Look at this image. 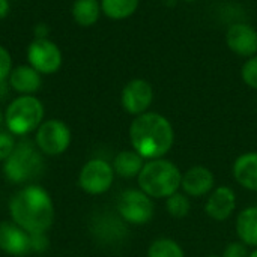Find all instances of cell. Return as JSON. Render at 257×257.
Segmentation results:
<instances>
[{"label":"cell","instance_id":"29","mask_svg":"<svg viewBox=\"0 0 257 257\" xmlns=\"http://www.w3.org/2000/svg\"><path fill=\"white\" fill-rule=\"evenodd\" d=\"M33 32H35L36 38H47V35H48V27H47L45 24L39 23V24L35 26Z\"/></svg>","mask_w":257,"mask_h":257},{"label":"cell","instance_id":"18","mask_svg":"<svg viewBox=\"0 0 257 257\" xmlns=\"http://www.w3.org/2000/svg\"><path fill=\"white\" fill-rule=\"evenodd\" d=\"M111 166H113L114 175L125 178V179H131V178H137L140 175V172L145 166V158L140 157L134 149L122 151L114 157Z\"/></svg>","mask_w":257,"mask_h":257},{"label":"cell","instance_id":"20","mask_svg":"<svg viewBox=\"0 0 257 257\" xmlns=\"http://www.w3.org/2000/svg\"><path fill=\"white\" fill-rule=\"evenodd\" d=\"M101 2L99 0H75L72 3V18L81 27L93 26L101 15Z\"/></svg>","mask_w":257,"mask_h":257},{"label":"cell","instance_id":"3","mask_svg":"<svg viewBox=\"0 0 257 257\" xmlns=\"http://www.w3.org/2000/svg\"><path fill=\"white\" fill-rule=\"evenodd\" d=\"M182 173L166 158L149 160L137 176L139 188L151 199H167L181 188Z\"/></svg>","mask_w":257,"mask_h":257},{"label":"cell","instance_id":"10","mask_svg":"<svg viewBox=\"0 0 257 257\" xmlns=\"http://www.w3.org/2000/svg\"><path fill=\"white\" fill-rule=\"evenodd\" d=\"M154 101V89L148 80L134 78L128 81L120 93V102L123 110L131 116H140L146 113Z\"/></svg>","mask_w":257,"mask_h":257},{"label":"cell","instance_id":"1","mask_svg":"<svg viewBox=\"0 0 257 257\" xmlns=\"http://www.w3.org/2000/svg\"><path fill=\"white\" fill-rule=\"evenodd\" d=\"M133 149L145 160L164 158L175 143V131L170 120L155 111L136 116L130 126Z\"/></svg>","mask_w":257,"mask_h":257},{"label":"cell","instance_id":"24","mask_svg":"<svg viewBox=\"0 0 257 257\" xmlns=\"http://www.w3.org/2000/svg\"><path fill=\"white\" fill-rule=\"evenodd\" d=\"M241 78L248 87L257 90V54L253 57H248L245 63L242 65Z\"/></svg>","mask_w":257,"mask_h":257},{"label":"cell","instance_id":"11","mask_svg":"<svg viewBox=\"0 0 257 257\" xmlns=\"http://www.w3.org/2000/svg\"><path fill=\"white\" fill-rule=\"evenodd\" d=\"M90 232L96 241L102 244H117L122 242L126 236V224L120 218V215H114L110 212H102L93 217L90 223Z\"/></svg>","mask_w":257,"mask_h":257},{"label":"cell","instance_id":"26","mask_svg":"<svg viewBox=\"0 0 257 257\" xmlns=\"http://www.w3.org/2000/svg\"><path fill=\"white\" fill-rule=\"evenodd\" d=\"M29 242H30V253H44L50 245V239L45 235V232L29 233Z\"/></svg>","mask_w":257,"mask_h":257},{"label":"cell","instance_id":"2","mask_svg":"<svg viewBox=\"0 0 257 257\" xmlns=\"http://www.w3.org/2000/svg\"><path fill=\"white\" fill-rule=\"evenodd\" d=\"M9 214L15 224L27 233L47 232L54 221V203L38 185H26L9 202Z\"/></svg>","mask_w":257,"mask_h":257},{"label":"cell","instance_id":"8","mask_svg":"<svg viewBox=\"0 0 257 257\" xmlns=\"http://www.w3.org/2000/svg\"><path fill=\"white\" fill-rule=\"evenodd\" d=\"M114 181V170L113 166L104 160L93 158L87 161L78 175V185L80 188L92 196L107 193Z\"/></svg>","mask_w":257,"mask_h":257},{"label":"cell","instance_id":"23","mask_svg":"<svg viewBox=\"0 0 257 257\" xmlns=\"http://www.w3.org/2000/svg\"><path fill=\"white\" fill-rule=\"evenodd\" d=\"M166 209L167 214L173 218H184L185 215H188L190 209H191V203L190 199L185 193H179L176 191L175 194H172L170 197L166 199Z\"/></svg>","mask_w":257,"mask_h":257},{"label":"cell","instance_id":"16","mask_svg":"<svg viewBox=\"0 0 257 257\" xmlns=\"http://www.w3.org/2000/svg\"><path fill=\"white\" fill-rule=\"evenodd\" d=\"M8 81L11 89L20 95H33L39 90L42 84L41 74L30 65H21L14 68Z\"/></svg>","mask_w":257,"mask_h":257},{"label":"cell","instance_id":"27","mask_svg":"<svg viewBox=\"0 0 257 257\" xmlns=\"http://www.w3.org/2000/svg\"><path fill=\"white\" fill-rule=\"evenodd\" d=\"M12 71V59L9 51L0 45V83L6 81Z\"/></svg>","mask_w":257,"mask_h":257},{"label":"cell","instance_id":"17","mask_svg":"<svg viewBox=\"0 0 257 257\" xmlns=\"http://www.w3.org/2000/svg\"><path fill=\"white\" fill-rule=\"evenodd\" d=\"M235 181L245 190L257 191V152H247L236 158L232 167Z\"/></svg>","mask_w":257,"mask_h":257},{"label":"cell","instance_id":"22","mask_svg":"<svg viewBox=\"0 0 257 257\" xmlns=\"http://www.w3.org/2000/svg\"><path fill=\"white\" fill-rule=\"evenodd\" d=\"M148 257H185V253L176 241L160 238L149 245Z\"/></svg>","mask_w":257,"mask_h":257},{"label":"cell","instance_id":"34","mask_svg":"<svg viewBox=\"0 0 257 257\" xmlns=\"http://www.w3.org/2000/svg\"><path fill=\"white\" fill-rule=\"evenodd\" d=\"M209 257H218V256H209Z\"/></svg>","mask_w":257,"mask_h":257},{"label":"cell","instance_id":"13","mask_svg":"<svg viewBox=\"0 0 257 257\" xmlns=\"http://www.w3.org/2000/svg\"><path fill=\"white\" fill-rule=\"evenodd\" d=\"M0 250L9 256L21 257L30 253L29 233L14 221L0 223Z\"/></svg>","mask_w":257,"mask_h":257},{"label":"cell","instance_id":"28","mask_svg":"<svg viewBox=\"0 0 257 257\" xmlns=\"http://www.w3.org/2000/svg\"><path fill=\"white\" fill-rule=\"evenodd\" d=\"M248 250L247 245L244 242H230L224 251H223V257H248Z\"/></svg>","mask_w":257,"mask_h":257},{"label":"cell","instance_id":"31","mask_svg":"<svg viewBox=\"0 0 257 257\" xmlns=\"http://www.w3.org/2000/svg\"><path fill=\"white\" fill-rule=\"evenodd\" d=\"M3 123H5V113H3L2 108H0V128L3 126Z\"/></svg>","mask_w":257,"mask_h":257},{"label":"cell","instance_id":"5","mask_svg":"<svg viewBox=\"0 0 257 257\" xmlns=\"http://www.w3.org/2000/svg\"><path fill=\"white\" fill-rule=\"evenodd\" d=\"M44 105L33 95H20L5 110V125L12 136L24 137L44 122Z\"/></svg>","mask_w":257,"mask_h":257},{"label":"cell","instance_id":"7","mask_svg":"<svg viewBox=\"0 0 257 257\" xmlns=\"http://www.w3.org/2000/svg\"><path fill=\"white\" fill-rule=\"evenodd\" d=\"M117 214L128 224H146L154 215V202L152 199L139 190H125L117 200Z\"/></svg>","mask_w":257,"mask_h":257},{"label":"cell","instance_id":"6","mask_svg":"<svg viewBox=\"0 0 257 257\" xmlns=\"http://www.w3.org/2000/svg\"><path fill=\"white\" fill-rule=\"evenodd\" d=\"M72 136L69 126L59 119L44 120L36 130L35 145L42 152V155H62L68 151Z\"/></svg>","mask_w":257,"mask_h":257},{"label":"cell","instance_id":"30","mask_svg":"<svg viewBox=\"0 0 257 257\" xmlns=\"http://www.w3.org/2000/svg\"><path fill=\"white\" fill-rule=\"evenodd\" d=\"M9 14V2L8 0H0V20L5 18Z\"/></svg>","mask_w":257,"mask_h":257},{"label":"cell","instance_id":"4","mask_svg":"<svg viewBox=\"0 0 257 257\" xmlns=\"http://www.w3.org/2000/svg\"><path fill=\"white\" fill-rule=\"evenodd\" d=\"M44 172L42 152L29 140L18 142L12 154L3 163L5 178L12 184H27Z\"/></svg>","mask_w":257,"mask_h":257},{"label":"cell","instance_id":"19","mask_svg":"<svg viewBox=\"0 0 257 257\" xmlns=\"http://www.w3.org/2000/svg\"><path fill=\"white\" fill-rule=\"evenodd\" d=\"M236 233L239 241L248 247H257V208L242 209L236 217Z\"/></svg>","mask_w":257,"mask_h":257},{"label":"cell","instance_id":"9","mask_svg":"<svg viewBox=\"0 0 257 257\" xmlns=\"http://www.w3.org/2000/svg\"><path fill=\"white\" fill-rule=\"evenodd\" d=\"M29 65L39 74H54L62 66V51L48 38H35L27 47Z\"/></svg>","mask_w":257,"mask_h":257},{"label":"cell","instance_id":"25","mask_svg":"<svg viewBox=\"0 0 257 257\" xmlns=\"http://www.w3.org/2000/svg\"><path fill=\"white\" fill-rule=\"evenodd\" d=\"M15 146H17V142L14 136L11 133L0 131V163H5L8 160V157L15 149Z\"/></svg>","mask_w":257,"mask_h":257},{"label":"cell","instance_id":"15","mask_svg":"<svg viewBox=\"0 0 257 257\" xmlns=\"http://www.w3.org/2000/svg\"><path fill=\"white\" fill-rule=\"evenodd\" d=\"M235 208H236L235 191L230 187L221 185L209 194L205 205V212L209 215V218L215 221H226L227 218L232 217Z\"/></svg>","mask_w":257,"mask_h":257},{"label":"cell","instance_id":"33","mask_svg":"<svg viewBox=\"0 0 257 257\" xmlns=\"http://www.w3.org/2000/svg\"><path fill=\"white\" fill-rule=\"evenodd\" d=\"M184 2H188V3H191V2H196V0H184Z\"/></svg>","mask_w":257,"mask_h":257},{"label":"cell","instance_id":"21","mask_svg":"<svg viewBox=\"0 0 257 257\" xmlns=\"http://www.w3.org/2000/svg\"><path fill=\"white\" fill-rule=\"evenodd\" d=\"M140 0H101V11L111 20H125L136 14Z\"/></svg>","mask_w":257,"mask_h":257},{"label":"cell","instance_id":"14","mask_svg":"<svg viewBox=\"0 0 257 257\" xmlns=\"http://www.w3.org/2000/svg\"><path fill=\"white\" fill-rule=\"evenodd\" d=\"M215 185L214 173L205 166H194L182 175L181 188L188 197L208 196Z\"/></svg>","mask_w":257,"mask_h":257},{"label":"cell","instance_id":"12","mask_svg":"<svg viewBox=\"0 0 257 257\" xmlns=\"http://www.w3.org/2000/svg\"><path fill=\"white\" fill-rule=\"evenodd\" d=\"M226 44L235 54L253 57L257 54V30L247 23H233L226 32Z\"/></svg>","mask_w":257,"mask_h":257},{"label":"cell","instance_id":"32","mask_svg":"<svg viewBox=\"0 0 257 257\" xmlns=\"http://www.w3.org/2000/svg\"><path fill=\"white\" fill-rule=\"evenodd\" d=\"M248 257H257V250H254V251H253V253H251Z\"/></svg>","mask_w":257,"mask_h":257}]
</instances>
